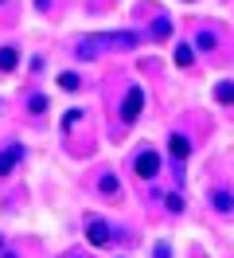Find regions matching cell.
Returning a JSON list of instances; mask_svg holds the SVG:
<instances>
[{
    "label": "cell",
    "mask_w": 234,
    "mask_h": 258,
    "mask_svg": "<svg viewBox=\"0 0 234 258\" xmlns=\"http://www.w3.org/2000/svg\"><path fill=\"white\" fill-rule=\"evenodd\" d=\"M140 110H144V94H140L137 86H133V90L125 94V102H121V117H125V121H137Z\"/></svg>",
    "instance_id": "1"
},
{
    "label": "cell",
    "mask_w": 234,
    "mask_h": 258,
    "mask_svg": "<svg viewBox=\"0 0 234 258\" xmlns=\"http://www.w3.org/2000/svg\"><path fill=\"white\" fill-rule=\"evenodd\" d=\"M133 168H137V176L152 180L156 172H160V157H156V153H140V157H137V164H133Z\"/></svg>",
    "instance_id": "2"
},
{
    "label": "cell",
    "mask_w": 234,
    "mask_h": 258,
    "mask_svg": "<svg viewBox=\"0 0 234 258\" xmlns=\"http://www.w3.org/2000/svg\"><path fill=\"white\" fill-rule=\"evenodd\" d=\"M86 239H90L94 246H106L109 242V227L102 223V219H90V223H86Z\"/></svg>",
    "instance_id": "3"
},
{
    "label": "cell",
    "mask_w": 234,
    "mask_h": 258,
    "mask_svg": "<svg viewBox=\"0 0 234 258\" xmlns=\"http://www.w3.org/2000/svg\"><path fill=\"white\" fill-rule=\"evenodd\" d=\"M168 149H172V157H176V161H187V157H191V141L180 137V133H172V137H168Z\"/></svg>",
    "instance_id": "4"
},
{
    "label": "cell",
    "mask_w": 234,
    "mask_h": 258,
    "mask_svg": "<svg viewBox=\"0 0 234 258\" xmlns=\"http://www.w3.org/2000/svg\"><path fill=\"white\" fill-rule=\"evenodd\" d=\"M16 63H20V55H16V47H4V51H0V71H4V75H8V71H12Z\"/></svg>",
    "instance_id": "5"
},
{
    "label": "cell",
    "mask_w": 234,
    "mask_h": 258,
    "mask_svg": "<svg viewBox=\"0 0 234 258\" xmlns=\"http://www.w3.org/2000/svg\"><path fill=\"white\" fill-rule=\"evenodd\" d=\"M16 157H20V149H8V153H0V176H8V172H12Z\"/></svg>",
    "instance_id": "6"
},
{
    "label": "cell",
    "mask_w": 234,
    "mask_h": 258,
    "mask_svg": "<svg viewBox=\"0 0 234 258\" xmlns=\"http://www.w3.org/2000/svg\"><path fill=\"white\" fill-rule=\"evenodd\" d=\"M191 59H195V47L180 43V47H176V63H180V67H191Z\"/></svg>",
    "instance_id": "7"
},
{
    "label": "cell",
    "mask_w": 234,
    "mask_h": 258,
    "mask_svg": "<svg viewBox=\"0 0 234 258\" xmlns=\"http://www.w3.org/2000/svg\"><path fill=\"white\" fill-rule=\"evenodd\" d=\"M215 98H218V102H234V82H218Z\"/></svg>",
    "instance_id": "8"
},
{
    "label": "cell",
    "mask_w": 234,
    "mask_h": 258,
    "mask_svg": "<svg viewBox=\"0 0 234 258\" xmlns=\"http://www.w3.org/2000/svg\"><path fill=\"white\" fill-rule=\"evenodd\" d=\"M168 32H172L168 20H156V24H152V39H168Z\"/></svg>",
    "instance_id": "9"
},
{
    "label": "cell",
    "mask_w": 234,
    "mask_h": 258,
    "mask_svg": "<svg viewBox=\"0 0 234 258\" xmlns=\"http://www.w3.org/2000/svg\"><path fill=\"white\" fill-rule=\"evenodd\" d=\"M59 86H62V90H78V75H74V71L59 75Z\"/></svg>",
    "instance_id": "10"
},
{
    "label": "cell",
    "mask_w": 234,
    "mask_h": 258,
    "mask_svg": "<svg viewBox=\"0 0 234 258\" xmlns=\"http://www.w3.org/2000/svg\"><path fill=\"white\" fill-rule=\"evenodd\" d=\"M211 200H215V208H218V211H230V208H234V200H230L226 192H215Z\"/></svg>",
    "instance_id": "11"
},
{
    "label": "cell",
    "mask_w": 234,
    "mask_h": 258,
    "mask_svg": "<svg viewBox=\"0 0 234 258\" xmlns=\"http://www.w3.org/2000/svg\"><path fill=\"white\" fill-rule=\"evenodd\" d=\"M28 110L43 113V110H47V98H43V94H31V98H28Z\"/></svg>",
    "instance_id": "12"
},
{
    "label": "cell",
    "mask_w": 234,
    "mask_h": 258,
    "mask_svg": "<svg viewBox=\"0 0 234 258\" xmlns=\"http://www.w3.org/2000/svg\"><path fill=\"white\" fill-rule=\"evenodd\" d=\"M78 121H82V113H78V110H66V117H62V129L78 125Z\"/></svg>",
    "instance_id": "13"
},
{
    "label": "cell",
    "mask_w": 234,
    "mask_h": 258,
    "mask_svg": "<svg viewBox=\"0 0 234 258\" xmlns=\"http://www.w3.org/2000/svg\"><path fill=\"white\" fill-rule=\"evenodd\" d=\"M102 192H109V196L117 192V176H109V172H106V176H102Z\"/></svg>",
    "instance_id": "14"
},
{
    "label": "cell",
    "mask_w": 234,
    "mask_h": 258,
    "mask_svg": "<svg viewBox=\"0 0 234 258\" xmlns=\"http://www.w3.org/2000/svg\"><path fill=\"white\" fill-rule=\"evenodd\" d=\"M215 43H218V39H215V35H211V32H203V35H199V47H203V51H211V47H215Z\"/></svg>",
    "instance_id": "15"
}]
</instances>
